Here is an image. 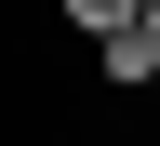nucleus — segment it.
I'll use <instances>...</instances> for the list:
<instances>
[{
    "label": "nucleus",
    "mask_w": 160,
    "mask_h": 146,
    "mask_svg": "<svg viewBox=\"0 0 160 146\" xmlns=\"http://www.w3.org/2000/svg\"><path fill=\"white\" fill-rule=\"evenodd\" d=\"M93 53H107L120 93H147V80H160V27H120V40H93Z\"/></svg>",
    "instance_id": "nucleus-1"
},
{
    "label": "nucleus",
    "mask_w": 160,
    "mask_h": 146,
    "mask_svg": "<svg viewBox=\"0 0 160 146\" xmlns=\"http://www.w3.org/2000/svg\"><path fill=\"white\" fill-rule=\"evenodd\" d=\"M67 13H80L93 40H120V27H147V0H67Z\"/></svg>",
    "instance_id": "nucleus-2"
},
{
    "label": "nucleus",
    "mask_w": 160,
    "mask_h": 146,
    "mask_svg": "<svg viewBox=\"0 0 160 146\" xmlns=\"http://www.w3.org/2000/svg\"><path fill=\"white\" fill-rule=\"evenodd\" d=\"M147 27H160V0H147Z\"/></svg>",
    "instance_id": "nucleus-3"
}]
</instances>
